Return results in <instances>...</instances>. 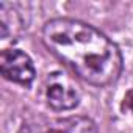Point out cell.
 <instances>
[{
    "label": "cell",
    "mask_w": 133,
    "mask_h": 133,
    "mask_svg": "<svg viewBox=\"0 0 133 133\" xmlns=\"http://www.w3.org/2000/svg\"><path fill=\"white\" fill-rule=\"evenodd\" d=\"M0 71L6 80L24 86H28L36 75L31 58L17 49H6L2 52V55H0Z\"/></svg>",
    "instance_id": "277c9868"
},
{
    "label": "cell",
    "mask_w": 133,
    "mask_h": 133,
    "mask_svg": "<svg viewBox=\"0 0 133 133\" xmlns=\"http://www.w3.org/2000/svg\"><path fill=\"white\" fill-rule=\"evenodd\" d=\"M42 96L45 103L56 111L72 110L80 102L78 89L61 72H53L45 78L42 86Z\"/></svg>",
    "instance_id": "3957f363"
},
{
    "label": "cell",
    "mask_w": 133,
    "mask_h": 133,
    "mask_svg": "<svg viewBox=\"0 0 133 133\" xmlns=\"http://www.w3.org/2000/svg\"><path fill=\"white\" fill-rule=\"evenodd\" d=\"M45 47L86 83L107 86L122 72L117 45L97 28L68 17L49 21L42 28Z\"/></svg>",
    "instance_id": "6da1fadb"
},
{
    "label": "cell",
    "mask_w": 133,
    "mask_h": 133,
    "mask_svg": "<svg viewBox=\"0 0 133 133\" xmlns=\"http://www.w3.org/2000/svg\"><path fill=\"white\" fill-rule=\"evenodd\" d=\"M122 110H124V111H127V113H133V89H131V91H128V94L124 97Z\"/></svg>",
    "instance_id": "8992f818"
},
{
    "label": "cell",
    "mask_w": 133,
    "mask_h": 133,
    "mask_svg": "<svg viewBox=\"0 0 133 133\" xmlns=\"http://www.w3.org/2000/svg\"><path fill=\"white\" fill-rule=\"evenodd\" d=\"M24 28L21 13L10 3H0V30L2 39H16Z\"/></svg>",
    "instance_id": "5b68a950"
},
{
    "label": "cell",
    "mask_w": 133,
    "mask_h": 133,
    "mask_svg": "<svg viewBox=\"0 0 133 133\" xmlns=\"http://www.w3.org/2000/svg\"><path fill=\"white\" fill-rule=\"evenodd\" d=\"M21 133H99L96 124L86 116L35 117L27 121Z\"/></svg>",
    "instance_id": "7a4b0ae2"
}]
</instances>
